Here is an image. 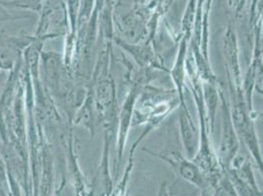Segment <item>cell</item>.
Segmentation results:
<instances>
[{"mask_svg":"<svg viewBox=\"0 0 263 196\" xmlns=\"http://www.w3.org/2000/svg\"><path fill=\"white\" fill-rule=\"evenodd\" d=\"M231 114L239 140L251 154L263 177V156L255 127L257 114L251 110L245 97L242 87H229Z\"/></svg>","mask_w":263,"mask_h":196,"instance_id":"6da1fadb","label":"cell"},{"mask_svg":"<svg viewBox=\"0 0 263 196\" xmlns=\"http://www.w3.org/2000/svg\"><path fill=\"white\" fill-rule=\"evenodd\" d=\"M224 90V87L219 85L221 138L219 147L216 152L222 166L226 169L231 160L239 153L241 142L232 118L230 99L227 97Z\"/></svg>","mask_w":263,"mask_h":196,"instance_id":"7a4b0ae2","label":"cell"},{"mask_svg":"<svg viewBox=\"0 0 263 196\" xmlns=\"http://www.w3.org/2000/svg\"><path fill=\"white\" fill-rule=\"evenodd\" d=\"M144 151L168 164L171 168H173L179 177H181L191 185L201 190H206L209 188V180L206 175L193 159H190L177 151H172L167 154L154 152L148 149H144Z\"/></svg>","mask_w":263,"mask_h":196,"instance_id":"3957f363","label":"cell"},{"mask_svg":"<svg viewBox=\"0 0 263 196\" xmlns=\"http://www.w3.org/2000/svg\"><path fill=\"white\" fill-rule=\"evenodd\" d=\"M226 171L238 195H261L252 163L248 158L238 153L231 160Z\"/></svg>","mask_w":263,"mask_h":196,"instance_id":"277c9868","label":"cell"},{"mask_svg":"<svg viewBox=\"0 0 263 196\" xmlns=\"http://www.w3.org/2000/svg\"><path fill=\"white\" fill-rule=\"evenodd\" d=\"M222 44L225 68L228 76V85L233 87H242V75L240 64L238 38L232 24L228 25L225 31Z\"/></svg>","mask_w":263,"mask_h":196,"instance_id":"5b68a950","label":"cell"},{"mask_svg":"<svg viewBox=\"0 0 263 196\" xmlns=\"http://www.w3.org/2000/svg\"><path fill=\"white\" fill-rule=\"evenodd\" d=\"M179 115H178V123H179V131L181 136V142L183 144V148L186 157L193 159L198 150L200 133L199 128H197L195 124V121L192 117V114L187 108L186 103L179 104Z\"/></svg>","mask_w":263,"mask_h":196,"instance_id":"8992f818","label":"cell"},{"mask_svg":"<svg viewBox=\"0 0 263 196\" xmlns=\"http://www.w3.org/2000/svg\"><path fill=\"white\" fill-rule=\"evenodd\" d=\"M140 93H141L140 85H137V84L134 85L131 87L129 94L127 95L121 108L119 120H118L119 127H118V136H117V157H118L119 163L121 162L124 148L128 140V134L133 123L135 105Z\"/></svg>","mask_w":263,"mask_h":196,"instance_id":"52a82bcc","label":"cell"},{"mask_svg":"<svg viewBox=\"0 0 263 196\" xmlns=\"http://www.w3.org/2000/svg\"><path fill=\"white\" fill-rule=\"evenodd\" d=\"M202 95H203V102L205 110L208 113L209 118V129L211 134L215 131V124H216V117L217 112L219 109L220 94L219 85L216 82L212 81H202Z\"/></svg>","mask_w":263,"mask_h":196,"instance_id":"ba28073f","label":"cell"},{"mask_svg":"<svg viewBox=\"0 0 263 196\" xmlns=\"http://www.w3.org/2000/svg\"><path fill=\"white\" fill-rule=\"evenodd\" d=\"M197 0H187L186 10L184 12L182 18V31L183 35L186 38L191 40L194 27L196 23V16H197Z\"/></svg>","mask_w":263,"mask_h":196,"instance_id":"9c48e42d","label":"cell"},{"mask_svg":"<svg viewBox=\"0 0 263 196\" xmlns=\"http://www.w3.org/2000/svg\"><path fill=\"white\" fill-rule=\"evenodd\" d=\"M95 7V0H81L78 16V29L83 27L89 21ZM77 29V30H78Z\"/></svg>","mask_w":263,"mask_h":196,"instance_id":"30bf717a","label":"cell"},{"mask_svg":"<svg viewBox=\"0 0 263 196\" xmlns=\"http://www.w3.org/2000/svg\"><path fill=\"white\" fill-rule=\"evenodd\" d=\"M80 1L81 0H67L68 19L70 23L72 34H77L78 16H79V9H80Z\"/></svg>","mask_w":263,"mask_h":196,"instance_id":"8fae6325","label":"cell"},{"mask_svg":"<svg viewBox=\"0 0 263 196\" xmlns=\"http://www.w3.org/2000/svg\"><path fill=\"white\" fill-rule=\"evenodd\" d=\"M174 1H175V0H161V1H160V8H161V10L163 11V13L168 10V8L172 5V3H173Z\"/></svg>","mask_w":263,"mask_h":196,"instance_id":"7c38bea8","label":"cell"},{"mask_svg":"<svg viewBox=\"0 0 263 196\" xmlns=\"http://www.w3.org/2000/svg\"><path fill=\"white\" fill-rule=\"evenodd\" d=\"M259 120H260V122H261V124H262L263 126V108L262 111H261V113L259 114Z\"/></svg>","mask_w":263,"mask_h":196,"instance_id":"4fadbf2b","label":"cell"}]
</instances>
